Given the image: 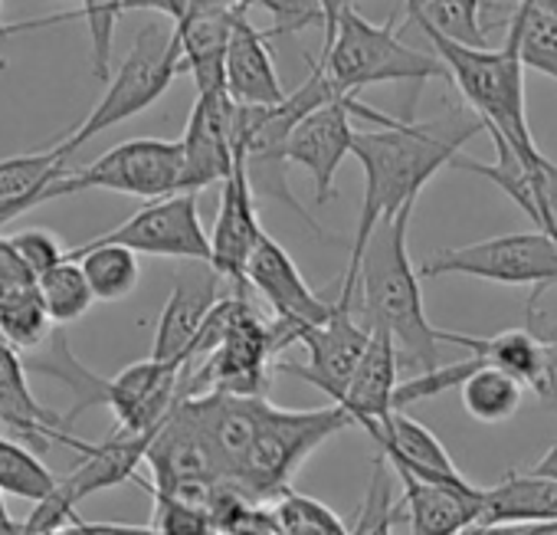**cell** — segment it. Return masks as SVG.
<instances>
[{
    "label": "cell",
    "instance_id": "1",
    "mask_svg": "<svg viewBox=\"0 0 557 535\" xmlns=\"http://www.w3.org/2000/svg\"><path fill=\"white\" fill-rule=\"evenodd\" d=\"M181 408L197 427L220 483L259 502H272L289 489L322 443L355 427V417L335 401L329 408L286 411L265 398L207 391L181 398Z\"/></svg>",
    "mask_w": 557,
    "mask_h": 535
},
{
    "label": "cell",
    "instance_id": "2",
    "mask_svg": "<svg viewBox=\"0 0 557 535\" xmlns=\"http://www.w3.org/2000/svg\"><path fill=\"white\" fill-rule=\"evenodd\" d=\"M482 132L485 125L469 106H453L426 122L394 119L391 125L355 132L351 155L364 168V200L358 210V230L351 240L342 293L335 303L355 306V273L377 223L397 217L407 204H417L420 191L446 165L453 168L462 148Z\"/></svg>",
    "mask_w": 557,
    "mask_h": 535
},
{
    "label": "cell",
    "instance_id": "3",
    "mask_svg": "<svg viewBox=\"0 0 557 535\" xmlns=\"http://www.w3.org/2000/svg\"><path fill=\"white\" fill-rule=\"evenodd\" d=\"M417 204H407L397 217L381 220L371 233L358 273L355 296L361 300V323L384 329L400 349V362L433 372L440 368V329L426 319L420 273L407 250V227Z\"/></svg>",
    "mask_w": 557,
    "mask_h": 535
},
{
    "label": "cell",
    "instance_id": "4",
    "mask_svg": "<svg viewBox=\"0 0 557 535\" xmlns=\"http://www.w3.org/2000/svg\"><path fill=\"white\" fill-rule=\"evenodd\" d=\"M410 21L420 27L426 44L436 50V57L449 70V83L462 93V102L482 119L485 135H502L518 155L534 158L541 148L531 138L528 129V109H524V63L518 53V37L508 34L502 50L488 47H466L449 37H443L436 27H430L423 17Z\"/></svg>",
    "mask_w": 557,
    "mask_h": 535
},
{
    "label": "cell",
    "instance_id": "5",
    "mask_svg": "<svg viewBox=\"0 0 557 535\" xmlns=\"http://www.w3.org/2000/svg\"><path fill=\"white\" fill-rule=\"evenodd\" d=\"M319 63L348 96L381 83H413L420 89L426 80H449V70L433 47L417 50L397 37L394 21L371 24L355 8L342 14L338 31L325 44V57Z\"/></svg>",
    "mask_w": 557,
    "mask_h": 535
},
{
    "label": "cell",
    "instance_id": "6",
    "mask_svg": "<svg viewBox=\"0 0 557 535\" xmlns=\"http://www.w3.org/2000/svg\"><path fill=\"white\" fill-rule=\"evenodd\" d=\"M181 73H184V53H181V40L174 27H161V24L141 27L128 57L106 83L102 99L92 106V112L79 125H73L63 138L53 142L57 151L70 161V155H76L99 132L115 129L141 115L145 109H151Z\"/></svg>",
    "mask_w": 557,
    "mask_h": 535
},
{
    "label": "cell",
    "instance_id": "7",
    "mask_svg": "<svg viewBox=\"0 0 557 535\" xmlns=\"http://www.w3.org/2000/svg\"><path fill=\"white\" fill-rule=\"evenodd\" d=\"M283 352V339L275 332V323H262L246 293H236L226 329L213 352L200 362V368H187L184 375V398L223 391L243 398H265L272 358Z\"/></svg>",
    "mask_w": 557,
    "mask_h": 535
},
{
    "label": "cell",
    "instance_id": "8",
    "mask_svg": "<svg viewBox=\"0 0 557 535\" xmlns=\"http://www.w3.org/2000/svg\"><path fill=\"white\" fill-rule=\"evenodd\" d=\"M423 277H472L502 287H531V306L557 287V236L544 230L502 233L466 246H449L430 256Z\"/></svg>",
    "mask_w": 557,
    "mask_h": 535
},
{
    "label": "cell",
    "instance_id": "9",
    "mask_svg": "<svg viewBox=\"0 0 557 535\" xmlns=\"http://www.w3.org/2000/svg\"><path fill=\"white\" fill-rule=\"evenodd\" d=\"M83 191H112L128 194L141 200H158L168 194L184 191V148L181 138H132L86 168L70 171L63 181H57V197L83 194Z\"/></svg>",
    "mask_w": 557,
    "mask_h": 535
},
{
    "label": "cell",
    "instance_id": "10",
    "mask_svg": "<svg viewBox=\"0 0 557 535\" xmlns=\"http://www.w3.org/2000/svg\"><path fill=\"white\" fill-rule=\"evenodd\" d=\"M158 434V430H154ZM154 434H135L115 424V430L92 443L86 453H79V466L57 483V489L34 506L30 519L24 522V532H57L66 528L76 519V506L109 486L135 483L138 463H145L151 437Z\"/></svg>",
    "mask_w": 557,
    "mask_h": 535
},
{
    "label": "cell",
    "instance_id": "11",
    "mask_svg": "<svg viewBox=\"0 0 557 535\" xmlns=\"http://www.w3.org/2000/svg\"><path fill=\"white\" fill-rule=\"evenodd\" d=\"M96 243H119L145 256H168V259H200L210 263V233L203 230L197 194L181 191L158 200H148L141 210H135L125 223L112 227L109 233L92 236Z\"/></svg>",
    "mask_w": 557,
    "mask_h": 535
},
{
    "label": "cell",
    "instance_id": "12",
    "mask_svg": "<svg viewBox=\"0 0 557 535\" xmlns=\"http://www.w3.org/2000/svg\"><path fill=\"white\" fill-rule=\"evenodd\" d=\"M246 287H252L269 303L283 349L293 345L306 329L325 326L335 313V303H325L319 293H312V287L299 273L296 259L269 233H262V240L256 243L249 256Z\"/></svg>",
    "mask_w": 557,
    "mask_h": 535
},
{
    "label": "cell",
    "instance_id": "13",
    "mask_svg": "<svg viewBox=\"0 0 557 535\" xmlns=\"http://www.w3.org/2000/svg\"><path fill=\"white\" fill-rule=\"evenodd\" d=\"M351 115H361L371 125L394 122V115L368 109L358 102V96H348V99H338V102H329V106H319L315 112H309L289 138V165H302L312 174L319 207L335 197V174H338L342 161L351 155V145H355Z\"/></svg>",
    "mask_w": 557,
    "mask_h": 535
},
{
    "label": "cell",
    "instance_id": "14",
    "mask_svg": "<svg viewBox=\"0 0 557 535\" xmlns=\"http://www.w3.org/2000/svg\"><path fill=\"white\" fill-rule=\"evenodd\" d=\"M181 148H184V191L200 194L213 181L223 184L233 174L243 148L236 135V102L226 96V89L197 93Z\"/></svg>",
    "mask_w": 557,
    "mask_h": 535
},
{
    "label": "cell",
    "instance_id": "15",
    "mask_svg": "<svg viewBox=\"0 0 557 535\" xmlns=\"http://www.w3.org/2000/svg\"><path fill=\"white\" fill-rule=\"evenodd\" d=\"M296 342L306 345L309 365L278 362V372L306 378L309 385H315L319 391H325L338 404L345 398L361 358H364V349L371 342V329L355 316V306L335 303L332 319L325 326L306 329Z\"/></svg>",
    "mask_w": 557,
    "mask_h": 535
},
{
    "label": "cell",
    "instance_id": "16",
    "mask_svg": "<svg viewBox=\"0 0 557 535\" xmlns=\"http://www.w3.org/2000/svg\"><path fill=\"white\" fill-rule=\"evenodd\" d=\"M492 145H495V161H472L466 155H459L453 161V168L459 171H472L485 181H492L495 187H502L534 223V230L554 233L557 236V165L541 151L534 158L518 155L502 135L488 132Z\"/></svg>",
    "mask_w": 557,
    "mask_h": 535
},
{
    "label": "cell",
    "instance_id": "17",
    "mask_svg": "<svg viewBox=\"0 0 557 535\" xmlns=\"http://www.w3.org/2000/svg\"><path fill=\"white\" fill-rule=\"evenodd\" d=\"M223 283L226 280L213 270V263L190 259L181 266L174 277V290H171V296L161 309L158 329H154V345H151L154 358L190 365L194 342L203 332L216 303L223 300V293H220Z\"/></svg>",
    "mask_w": 557,
    "mask_h": 535
},
{
    "label": "cell",
    "instance_id": "18",
    "mask_svg": "<svg viewBox=\"0 0 557 535\" xmlns=\"http://www.w3.org/2000/svg\"><path fill=\"white\" fill-rule=\"evenodd\" d=\"M145 463L151 466V473H154L151 483L158 489L184 496V499H194V502H203V506H207L210 493L220 486L213 460H210L197 427L184 414L181 401L174 404L168 421L151 437Z\"/></svg>",
    "mask_w": 557,
    "mask_h": 535
},
{
    "label": "cell",
    "instance_id": "19",
    "mask_svg": "<svg viewBox=\"0 0 557 535\" xmlns=\"http://www.w3.org/2000/svg\"><path fill=\"white\" fill-rule=\"evenodd\" d=\"M187 362H164L148 355L109 378V408L115 424L135 434H154L174 404L184 398Z\"/></svg>",
    "mask_w": 557,
    "mask_h": 535
},
{
    "label": "cell",
    "instance_id": "20",
    "mask_svg": "<svg viewBox=\"0 0 557 535\" xmlns=\"http://www.w3.org/2000/svg\"><path fill=\"white\" fill-rule=\"evenodd\" d=\"M262 233L265 230L256 214V191L249 184L246 161L239 155L233 174L220 184V207H216V220L210 233L213 270L230 287H236V293H246V266Z\"/></svg>",
    "mask_w": 557,
    "mask_h": 535
},
{
    "label": "cell",
    "instance_id": "21",
    "mask_svg": "<svg viewBox=\"0 0 557 535\" xmlns=\"http://www.w3.org/2000/svg\"><path fill=\"white\" fill-rule=\"evenodd\" d=\"M27 372L30 368H27L24 355L14 345H8L4 339H0V424L17 430L21 437H27L40 450L60 443V447L76 450V453H86L92 443L79 440L73 434L70 417L53 411V408H47L34 394Z\"/></svg>",
    "mask_w": 557,
    "mask_h": 535
},
{
    "label": "cell",
    "instance_id": "22",
    "mask_svg": "<svg viewBox=\"0 0 557 535\" xmlns=\"http://www.w3.org/2000/svg\"><path fill=\"white\" fill-rule=\"evenodd\" d=\"M404 486V509L410 535H459L482 515L485 489L462 479H423L400 466H391Z\"/></svg>",
    "mask_w": 557,
    "mask_h": 535
},
{
    "label": "cell",
    "instance_id": "23",
    "mask_svg": "<svg viewBox=\"0 0 557 535\" xmlns=\"http://www.w3.org/2000/svg\"><path fill=\"white\" fill-rule=\"evenodd\" d=\"M226 96L252 109H269L289 99L283 80L275 73L269 37L249 24L246 11H239L233 21V37L226 50Z\"/></svg>",
    "mask_w": 557,
    "mask_h": 535
},
{
    "label": "cell",
    "instance_id": "24",
    "mask_svg": "<svg viewBox=\"0 0 557 535\" xmlns=\"http://www.w3.org/2000/svg\"><path fill=\"white\" fill-rule=\"evenodd\" d=\"M400 349L394 342L391 332L384 329H371V342L364 349V358L345 391V398L338 401L351 417L355 427H368V424H384L397 408V388H400Z\"/></svg>",
    "mask_w": 557,
    "mask_h": 535
},
{
    "label": "cell",
    "instance_id": "25",
    "mask_svg": "<svg viewBox=\"0 0 557 535\" xmlns=\"http://www.w3.org/2000/svg\"><path fill=\"white\" fill-rule=\"evenodd\" d=\"M364 434L374 440L377 453L391 466H400L423 479H462V473L456 470L443 443L433 437V430L404 411H394L384 424H368Z\"/></svg>",
    "mask_w": 557,
    "mask_h": 535
},
{
    "label": "cell",
    "instance_id": "26",
    "mask_svg": "<svg viewBox=\"0 0 557 535\" xmlns=\"http://www.w3.org/2000/svg\"><path fill=\"white\" fill-rule=\"evenodd\" d=\"M236 14L187 11L184 21L174 24V34H177L181 53H184V73L194 76L197 93L226 89V50H230Z\"/></svg>",
    "mask_w": 557,
    "mask_h": 535
},
{
    "label": "cell",
    "instance_id": "27",
    "mask_svg": "<svg viewBox=\"0 0 557 535\" xmlns=\"http://www.w3.org/2000/svg\"><path fill=\"white\" fill-rule=\"evenodd\" d=\"M485 525H541L557 522V479L537 473H508L498 486L485 489L482 515Z\"/></svg>",
    "mask_w": 557,
    "mask_h": 535
},
{
    "label": "cell",
    "instance_id": "28",
    "mask_svg": "<svg viewBox=\"0 0 557 535\" xmlns=\"http://www.w3.org/2000/svg\"><path fill=\"white\" fill-rule=\"evenodd\" d=\"M440 342L466 349L485 368H498V372L515 375L518 381H524L528 391H531V385L541 372V362H544V339L534 329H511V332H498V336H462V332L440 329Z\"/></svg>",
    "mask_w": 557,
    "mask_h": 535
},
{
    "label": "cell",
    "instance_id": "29",
    "mask_svg": "<svg viewBox=\"0 0 557 535\" xmlns=\"http://www.w3.org/2000/svg\"><path fill=\"white\" fill-rule=\"evenodd\" d=\"M24 362L30 372L44 375V378H53L60 385L70 388L73 394V408H70V424H76V417L96 404H106L109 408V378H99L92 375L70 349V336L63 326H57V332L50 336V342H44L40 349L34 352H24Z\"/></svg>",
    "mask_w": 557,
    "mask_h": 535
},
{
    "label": "cell",
    "instance_id": "30",
    "mask_svg": "<svg viewBox=\"0 0 557 535\" xmlns=\"http://www.w3.org/2000/svg\"><path fill=\"white\" fill-rule=\"evenodd\" d=\"M122 14H125V0H79V8L66 11V14H53V17H40V21H24V24H8L4 37L30 34V31H44V27H57V24H70V21H86L89 44H92V76L99 83H109L112 80L115 27H119Z\"/></svg>",
    "mask_w": 557,
    "mask_h": 535
},
{
    "label": "cell",
    "instance_id": "31",
    "mask_svg": "<svg viewBox=\"0 0 557 535\" xmlns=\"http://www.w3.org/2000/svg\"><path fill=\"white\" fill-rule=\"evenodd\" d=\"M66 256L83 263V273L96 293V303H119L138 290L141 266H138V253L128 246L89 240L83 246H73Z\"/></svg>",
    "mask_w": 557,
    "mask_h": 535
},
{
    "label": "cell",
    "instance_id": "32",
    "mask_svg": "<svg viewBox=\"0 0 557 535\" xmlns=\"http://www.w3.org/2000/svg\"><path fill=\"white\" fill-rule=\"evenodd\" d=\"M524 391V381H518L515 375L498 368H479L462 381L459 398L469 417L482 424H505L521 411Z\"/></svg>",
    "mask_w": 557,
    "mask_h": 535
},
{
    "label": "cell",
    "instance_id": "33",
    "mask_svg": "<svg viewBox=\"0 0 557 535\" xmlns=\"http://www.w3.org/2000/svg\"><path fill=\"white\" fill-rule=\"evenodd\" d=\"M70 174V161L57 151V145H47L44 151L14 155L0 161V200L30 197V194H57V181Z\"/></svg>",
    "mask_w": 557,
    "mask_h": 535
},
{
    "label": "cell",
    "instance_id": "34",
    "mask_svg": "<svg viewBox=\"0 0 557 535\" xmlns=\"http://www.w3.org/2000/svg\"><path fill=\"white\" fill-rule=\"evenodd\" d=\"M57 332V323L44 303L40 287H30L8 303H0V339L17 352H34Z\"/></svg>",
    "mask_w": 557,
    "mask_h": 535
},
{
    "label": "cell",
    "instance_id": "35",
    "mask_svg": "<svg viewBox=\"0 0 557 535\" xmlns=\"http://www.w3.org/2000/svg\"><path fill=\"white\" fill-rule=\"evenodd\" d=\"M57 483L60 476H53V470L34 450L11 437H0V493L37 506L57 489Z\"/></svg>",
    "mask_w": 557,
    "mask_h": 535
},
{
    "label": "cell",
    "instance_id": "36",
    "mask_svg": "<svg viewBox=\"0 0 557 535\" xmlns=\"http://www.w3.org/2000/svg\"><path fill=\"white\" fill-rule=\"evenodd\" d=\"M37 287L44 293V303H47L53 323L63 326V329L79 323L92 309V303H96V293H92L86 273H83V263L70 259V256L60 266H53L50 273H44L37 280Z\"/></svg>",
    "mask_w": 557,
    "mask_h": 535
},
{
    "label": "cell",
    "instance_id": "37",
    "mask_svg": "<svg viewBox=\"0 0 557 535\" xmlns=\"http://www.w3.org/2000/svg\"><path fill=\"white\" fill-rule=\"evenodd\" d=\"M404 4L407 14L423 17L443 37L466 47H485V27H482L485 0H404Z\"/></svg>",
    "mask_w": 557,
    "mask_h": 535
},
{
    "label": "cell",
    "instance_id": "38",
    "mask_svg": "<svg viewBox=\"0 0 557 535\" xmlns=\"http://www.w3.org/2000/svg\"><path fill=\"white\" fill-rule=\"evenodd\" d=\"M508 34L518 37V53L524 70H534L557 83V17L518 8Z\"/></svg>",
    "mask_w": 557,
    "mask_h": 535
},
{
    "label": "cell",
    "instance_id": "39",
    "mask_svg": "<svg viewBox=\"0 0 557 535\" xmlns=\"http://www.w3.org/2000/svg\"><path fill=\"white\" fill-rule=\"evenodd\" d=\"M272 512L278 522V535H351V528L338 519V512L296 489L278 493L272 499Z\"/></svg>",
    "mask_w": 557,
    "mask_h": 535
},
{
    "label": "cell",
    "instance_id": "40",
    "mask_svg": "<svg viewBox=\"0 0 557 535\" xmlns=\"http://www.w3.org/2000/svg\"><path fill=\"white\" fill-rule=\"evenodd\" d=\"M135 483L154 502V522L151 525H154L158 535H220V528H216V522H213V515H210V509L203 502L164 493L154 483H148L145 476H135Z\"/></svg>",
    "mask_w": 557,
    "mask_h": 535
},
{
    "label": "cell",
    "instance_id": "41",
    "mask_svg": "<svg viewBox=\"0 0 557 535\" xmlns=\"http://www.w3.org/2000/svg\"><path fill=\"white\" fill-rule=\"evenodd\" d=\"M394 470L391 463L377 453L371 463V479H368V493L364 502L358 509V519L351 525V535H394V522H397V493H394Z\"/></svg>",
    "mask_w": 557,
    "mask_h": 535
},
{
    "label": "cell",
    "instance_id": "42",
    "mask_svg": "<svg viewBox=\"0 0 557 535\" xmlns=\"http://www.w3.org/2000/svg\"><path fill=\"white\" fill-rule=\"evenodd\" d=\"M249 8H262L272 17V31L265 37H299L306 31H329V17L322 0H249Z\"/></svg>",
    "mask_w": 557,
    "mask_h": 535
},
{
    "label": "cell",
    "instance_id": "43",
    "mask_svg": "<svg viewBox=\"0 0 557 535\" xmlns=\"http://www.w3.org/2000/svg\"><path fill=\"white\" fill-rule=\"evenodd\" d=\"M14 246L21 250V256L27 259V266L37 273V280L44 277V273H50L53 266H60L63 259H66V246L57 240V233H50V230H40V227H30V230H17L14 236Z\"/></svg>",
    "mask_w": 557,
    "mask_h": 535
},
{
    "label": "cell",
    "instance_id": "44",
    "mask_svg": "<svg viewBox=\"0 0 557 535\" xmlns=\"http://www.w3.org/2000/svg\"><path fill=\"white\" fill-rule=\"evenodd\" d=\"M37 287V273L27 266L21 250L14 246L11 236H0V303H8L11 296Z\"/></svg>",
    "mask_w": 557,
    "mask_h": 535
},
{
    "label": "cell",
    "instance_id": "45",
    "mask_svg": "<svg viewBox=\"0 0 557 535\" xmlns=\"http://www.w3.org/2000/svg\"><path fill=\"white\" fill-rule=\"evenodd\" d=\"M544 339V362H541V372L531 385V394L547 408V411H557V332H537Z\"/></svg>",
    "mask_w": 557,
    "mask_h": 535
},
{
    "label": "cell",
    "instance_id": "46",
    "mask_svg": "<svg viewBox=\"0 0 557 535\" xmlns=\"http://www.w3.org/2000/svg\"><path fill=\"white\" fill-rule=\"evenodd\" d=\"M66 535H158L154 525H122V522H86L73 519L66 525Z\"/></svg>",
    "mask_w": 557,
    "mask_h": 535
},
{
    "label": "cell",
    "instance_id": "47",
    "mask_svg": "<svg viewBox=\"0 0 557 535\" xmlns=\"http://www.w3.org/2000/svg\"><path fill=\"white\" fill-rule=\"evenodd\" d=\"M50 200H57L53 191H47V194H30V197H14V200H0V227H8L11 220L24 217L27 210L44 207V204H50Z\"/></svg>",
    "mask_w": 557,
    "mask_h": 535
},
{
    "label": "cell",
    "instance_id": "48",
    "mask_svg": "<svg viewBox=\"0 0 557 535\" xmlns=\"http://www.w3.org/2000/svg\"><path fill=\"white\" fill-rule=\"evenodd\" d=\"M125 11H151L177 24L187 14V0H125Z\"/></svg>",
    "mask_w": 557,
    "mask_h": 535
},
{
    "label": "cell",
    "instance_id": "49",
    "mask_svg": "<svg viewBox=\"0 0 557 535\" xmlns=\"http://www.w3.org/2000/svg\"><path fill=\"white\" fill-rule=\"evenodd\" d=\"M187 11H200V14H236V11H249V0H187Z\"/></svg>",
    "mask_w": 557,
    "mask_h": 535
},
{
    "label": "cell",
    "instance_id": "50",
    "mask_svg": "<svg viewBox=\"0 0 557 535\" xmlns=\"http://www.w3.org/2000/svg\"><path fill=\"white\" fill-rule=\"evenodd\" d=\"M322 8H325V17H329V31H325V44H329L335 37V31H338L342 14L355 8V0H322Z\"/></svg>",
    "mask_w": 557,
    "mask_h": 535
},
{
    "label": "cell",
    "instance_id": "51",
    "mask_svg": "<svg viewBox=\"0 0 557 535\" xmlns=\"http://www.w3.org/2000/svg\"><path fill=\"white\" fill-rule=\"evenodd\" d=\"M531 473L537 476H547V479H557V443L544 450V457L531 466Z\"/></svg>",
    "mask_w": 557,
    "mask_h": 535
},
{
    "label": "cell",
    "instance_id": "52",
    "mask_svg": "<svg viewBox=\"0 0 557 535\" xmlns=\"http://www.w3.org/2000/svg\"><path fill=\"white\" fill-rule=\"evenodd\" d=\"M21 532H24V522L11 519L8 502H4V493H0V535H21Z\"/></svg>",
    "mask_w": 557,
    "mask_h": 535
},
{
    "label": "cell",
    "instance_id": "53",
    "mask_svg": "<svg viewBox=\"0 0 557 535\" xmlns=\"http://www.w3.org/2000/svg\"><path fill=\"white\" fill-rule=\"evenodd\" d=\"M518 8H528V11L557 17V0H518Z\"/></svg>",
    "mask_w": 557,
    "mask_h": 535
},
{
    "label": "cell",
    "instance_id": "54",
    "mask_svg": "<svg viewBox=\"0 0 557 535\" xmlns=\"http://www.w3.org/2000/svg\"><path fill=\"white\" fill-rule=\"evenodd\" d=\"M524 535H557V522H541V525H528Z\"/></svg>",
    "mask_w": 557,
    "mask_h": 535
},
{
    "label": "cell",
    "instance_id": "55",
    "mask_svg": "<svg viewBox=\"0 0 557 535\" xmlns=\"http://www.w3.org/2000/svg\"><path fill=\"white\" fill-rule=\"evenodd\" d=\"M21 535H66V528H57V532H21Z\"/></svg>",
    "mask_w": 557,
    "mask_h": 535
},
{
    "label": "cell",
    "instance_id": "56",
    "mask_svg": "<svg viewBox=\"0 0 557 535\" xmlns=\"http://www.w3.org/2000/svg\"><path fill=\"white\" fill-rule=\"evenodd\" d=\"M0 8H4V0H0ZM4 27H8V24H0V37H4ZM0 70H8V63H4V60H0Z\"/></svg>",
    "mask_w": 557,
    "mask_h": 535
}]
</instances>
